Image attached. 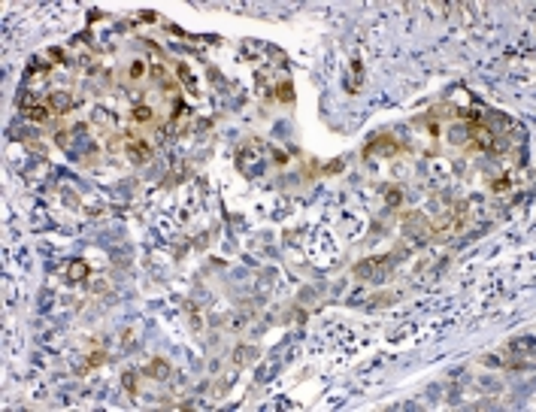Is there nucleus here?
I'll return each mask as SVG.
<instances>
[{
  "instance_id": "obj_1",
  "label": "nucleus",
  "mask_w": 536,
  "mask_h": 412,
  "mask_svg": "<svg viewBox=\"0 0 536 412\" xmlns=\"http://www.w3.org/2000/svg\"><path fill=\"white\" fill-rule=\"evenodd\" d=\"M385 264H388V258H373V261L357 264V267H354V273H357V276H379V273L385 270Z\"/></svg>"
},
{
  "instance_id": "obj_2",
  "label": "nucleus",
  "mask_w": 536,
  "mask_h": 412,
  "mask_svg": "<svg viewBox=\"0 0 536 412\" xmlns=\"http://www.w3.org/2000/svg\"><path fill=\"white\" fill-rule=\"evenodd\" d=\"M49 106H52L55 112H70V109H73V97H70L67 91H52V94H49Z\"/></svg>"
},
{
  "instance_id": "obj_3",
  "label": "nucleus",
  "mask_w": 536,
  "mask_h": 412,
  "mask_svg": "<svg viewBox=\"0 0 536 412\" xmlns=\"http://www.w3.org/2000/svg\"><path fill=\"white\" fill-rule=\"evenodd\" d=\"M376 152H385V155H394V152H397V143H394L391 136H379L376 143H370V146L364 149V155H370V158H373Z\"/></svg>"
},
{
  "instance_id": "obj_4",
  "label": "nucleus",
  "mask_w": 536,
  "mask_h": 412,
  "mask_svg": "<svg viewBox=\"0 0 536 412\" xmlns=\"http://www.w3.org/2000/svg\"><path fill=\"white\" fill-rule=\"evenodd\" d=\"M127 155H130L133 164H143V161L152 158V149H149L146 143H140V140H130V143H127Z\"/></svg>"
},
{
  "instance_id": "obj_5",
  "label": "nucleus",
  "mask_w": 536,
  "mask_h": 412,
  "mask_svg": "<svg viewBox=\"0 0 536 412\" xmlns=\"http://www.w3.org/2000/svg\"><path fill=\"white\" fill-rule=\"evenodd\" d=\"M146 373H149L152 379H167V376H170V364H167V361H161V358H155V361H149Z\"/></svg>"
},
{
  "instance_id": "obj_6",
  "label": "nucleus",
  "mask_w": 536,
  "mask_h": 412,
  "mask_svg": "<svg viewBox=\"0 0 536 412\" xmlns=\"http://www.w3.org/2000/svg\"><path fill=\"white\" fill-rule=\"evenodd\" d=\"M276 97H279L282 103H294V85H291V82H279Z\"/></svg>"
},
{
  "instance_id": "obj_7",
  "label": "nucleus",
  "mask_w": 536,
  "mask_h": 412,
  "mask_svg": "<svg viewBox=\"0 0 536 412\" xmlns=\"http://www.w3.org/2000/svg\"><path fill=\"white\" fill-rule=\"evenodd\" d=\"M25 115H28L31 121H46V118H49V109H46V106H25Z\"/></svg>"
},
{
  "instance_id": "obj_8",
  "label": "nucleus",
  "mask_w": 536,
  "mask_h": 412,
  "mask_svg": "<svg viewBox=\"0 0 536 412\" xmlns=\"http://www.w3.org/2000/svg\"><path fill=\"white\" fill-rule=\"evenodd\" d=\"M85 276H88V264H85V261H73V264H70V279L82 282Z\"/></svg>"
},
{
  "instance_id": "obj_9",
  "label": "nucleus",
  "mask_w": 536,
  "mask_h": 412,
  "mask_svg": "<svg viewBox=\"0 0 536 412\" xmlns=\"http://www.w3.org/2000/svg\"><path fill=\"white\" fill-rule=\"evenodd\" d=\"M251 358H254V349L239 346V349H236V355H233V364H236V367H242V364H248Z\"/></svg>"
},
{
  "instance_id": "obj_10",
  "label": "nucleus",
  "mask_w": 536,
  "mask_h": 412,
  "mask_svg": "<svg viewBox=\"0 0 536 412\" xmlns=\"http://www.w3.org/2000/svg\"><path fill=\"white\" fill-rule=\"evenodd\" d=\"M133 118H137V121H152V118H155V112H152V106L140 103V106H133Z\"/></svg>"
},
{
  "instance_id": "obj_11",
  "label": "nucleus",
  "mask_w": 536,
  "mask_h": 412,
  "mask_svg": "<svg viewBox=\"0 0 536 412\" xmlns=\"http://www.w3.org/2000/svg\"><path fill=\"white\" fill-rule=\"evenodd\" d=\"M452 143H458V146H461V143H470L467 127H464V130H461V127H455V130H452Z\"/></svg>"
},
{
  "instance_id": "obj_12",
  "label": "nucleus",
  "mask_w": 536,
  "mask_h": 412,
  "mask_svg": "<svg viewBox=\"0 0 536 412\" xmlns=\"http://www.w3.org/2000/svg\"><path fill=\"white\" fill-rule=\"evenodd\" d=\"M103 361H106V355H103V349H100V352H94V355H91V361H88V367H100Z\"/></svg>"
},
{
  "instance_id": "obj_13",
  "label": "nucleus",
  "mask_w": 536,
  "mask_h": 412,
  "mask_svg": "<svg viewBox=\"0 0 536 412\" xmlns=\"http://www.w3.org/2000/svg\"><path fill=\"white\" fill-rule=\"evenodd\" d=\"M143 73H146V64H140V61H137V64H130V76H133V79H140Z\"/></svg>"
},
{
  "instance_id": "obj_14",
  "label": "nucleus",
  "mask_w": 536,
  "mask_h": 412,
  "mask_svg": "<svg viewBox=\"0 0 536 412\" xmlns=\"http://www.w3.org/2000/svg\"><path fill=\"white\" fill-rule=\"evenodd\" d=\"M133 376H137V373H127V376H124V385H127V391H137V379H133Z\"/></svg>"
},
{
  "instance_id": "obj_15",
  "label": "nucleus",
  "mask_w": 536,
  "mask_h": 412,
  "mask_svg": "<svg viewBox=\"0 0 536 412\" xmlns=\"http://www.w3.org/2000/svg\"><path fill=\"white\" fill-rule=\"evenodd\" d=\"M506 185H509V179H497V182H494V185H491V188H494V191H503V188H506Z\"/></svg>"
},
{
  "instance_id": "obj_16",
  "label": "nucleus",
  "mask_w": 536,
  "mask_h": 412,
  "mask_svg": "<svg viewBox=\"0 0 536 412\" xmlns=\"http://www.w3.org/2000/svg\"><path fill=\"white\" fill-rule=\"evenodd\" d=\"M388 203H400V191H388Z\"/></svg>"
}]
</instances>
